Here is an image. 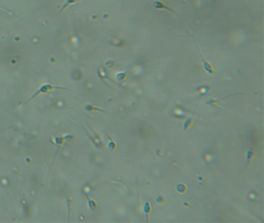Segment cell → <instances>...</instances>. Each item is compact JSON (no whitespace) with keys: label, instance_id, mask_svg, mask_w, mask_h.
I'll return each instance as SVG.
<instances>
[{"label":"cell","instance_id":"6da1fadb","mask_svg":"<svg viewBox=\"0 0 264 223\" xmlns=\"http://www.w3.org/2000/svg\"><path fill=\"white\" fill-rule=\"evenodd\" d=\"M53 90H71L70 88H64V87H60V86H53V85H50V84H43L29 99H27L25 101L24 104H27L28 102H30L32 99H34V98L38 97L39 95L41 94H48L50 92H51Z\"/></svg>","mask_w":264,"mask_h":223},{"label":"cell","instance_id":"7a4b0ae2","mask_svg":"<svg viewBox=\"0 0 264 223\" xmlns=\"http://www.w3.org/2000/svg\"><path fill=\"white\" fill-rule=\"evenodd\" d=\"M153 6H154V8H156V9H166V10H168V11L175 12V10H174L173 8H169L167 5H166L164 2H162V1H160V0H156V1L153 3Z\"/></svg>","mask_w":264,"mask_h":223},{"label":"cell","instance_id":"3957f363","mask_svg":"<svg viewBox=\"0 0 264 223\" xmlns=\"http://www.w3.org/2000/svg\"><path fill=\"white\" fill-rule=\"evenodd\" d=\"M200 57H201L202 62H203V64H204V68H205V70H206L208 73H209V74H216V70H215L214 65L211 64L210 62L207 61H206V59H205V58H204L201 54H200Z\"/></svg>","mask_w":264,"mask_h":223},{"label":"cell","instance_id":"277c9868","mask_svg":"<svg viewBox=\"0 0 264 223\" xmlns=\"http://www.w3.org/2000/svg\"><path fill=\"white\" fill-rule=\"evenodd\" d=\"M143 213L146 215V217L152 216L154 214V208L150 202H145V204L143 205Z\"/></svg>","mask_w":264,"mask_h":223},{"label":"cell","instance_id":"5b68a950","mask_svg":"<svg viewBox=\"0 0 264 223\" xmlns=\"http://www.w3.org/2000/svg\"><path fill=\"white\" fill-rule=\"evenodd\" d=\"M176 191L179 193V194H187L189 193V188L188 186L184 184V183H179L177 186H176Z\"/></svg>","mask_w":264,"mask_h":223},{"label":"cell","instance_id":"8992f818","mask_svg":"<svg viewBox=\"0 0 264 223\" xmlns=\"http://www.w3.org/2000/svg\"><path fill=\"white\" fill-rule=\"evenodd\" d=\"M86 197H87V205H88L89 209L91 211H96L98 209V204L94 200L89 198V196L87 194H86Z\"/></svg>","mask_w":264,"mask_h":223},{"label":"cell","instance_id":"52a82bcc","mask_svg":"<svg viewBox=\"0 0 264 223\" xmlns=\"http://www.w3.org/2000/svg\"><path fill=\"white\" fill-rule=\"evenodd\" d=\"M84 109L88 112V113H94V112H101V113H106V111L103 110V109H100V108H97V107H94L93 105L91 104H87L84 106Z\"/></svg>","mask_w":264,"mask_h":223},{"label":"cell","instance_id":"ba28073f","mask_svg":"<svg viewBox=\"0 0 264 223\" xmlns=\"http://www.w3.org/2000/svg\"><path fill=\"white\" fill-rule=\"evenodd\" d=\"M194 124H195V120L194 119L188 118V119L185 120L184 124H183V129L184 130H191L193 127Z\"/></svg>","mask_w":264,"mask_h":223},{"label":"cell","instance_id":"9c48e42d","mask_svg":"<svg viewBox=\"0 0 264 223\" xmlns=\"http://www.w3.org/2000/svg\"><path fill=\"white\" fill-rule=\"evenodd\" d=\"M108 137V139L110 140V141H109V143H108V148H109V150L110 151H117L118 150V145H117V143L114 141V140H112L109 136H107Z\"/></svg>","mask_w":264,"mask_h":223},{"label":"cell","instance_id":"30bf717a","mask_svg":"<svg viewBox=\"0 0 264 223\" xmlns=\"http://www.w3.org/2000/svg\"><path fill=\"white\" fill-rule=\"evenodd\" d=\"M253 156H254V151H253V150L252 149H249L247 151H246V166L250 163V161H251V159L253 158Z\"/></svg>","mask_w":264,"mask_h":223},{"label":"cell","instance_id":"8fae6325","mask_svg":"<svg viewBox=\"0 0 264 223\" xmlns=\"http://www.w3.org/2000/svg\"><path fill=\"white\" fill-rule=\"evenodd\" d=\"M78 0H66L65 1V3L62 5V7L61 8V9H60V11H62V10H64L68 6H70V5H72V4H75V3H77Z\"/></svg>","mask_w":264,"mask_h":223},{"label":"cell","instance_id":"7c38bea8","mask_svg":"<svg viewBox=\"0 0 264 223\" xmlns=\"http://www.w3.org/2000/svg\"><path fill=\"white\" fill-rule=\"evenodd\" d=\"M156 201L158 204H166V199L165 198L164 196H162V195L157 196L156 199Z\"/></svg>","mask_w":264,"mask_h":223},{"label":"cell","instance_id":"4fadbf2b","mask_svg":"<svg viewBox=\"0 0 264 223\" xmlns=\"http://www.w3.org/2000/svg\"><path fill=\"white\" fill-rule=\"evenodd\" d=\"M127 77H128V74H126V73H119V74H117V75H116V79H117L118 81H123V80H125Z\"/></svg>","mask_w":264,"mask_h":223},{"label":"cell","instance_id":"5bb4252c","mask_svg":"<svg viewBox=\"0 0 264 223\" xmlns=\"http://www.w3.org/2000/svg\"><path fill=\"white\" fill-rule=\"evenodd\" d=\"M55 141H56L57 144L61 145V144H63V142H64V138H62V137H57V138H55Z\"/></svg>","mask_w":264,"mask_h":223}]
</instances>
